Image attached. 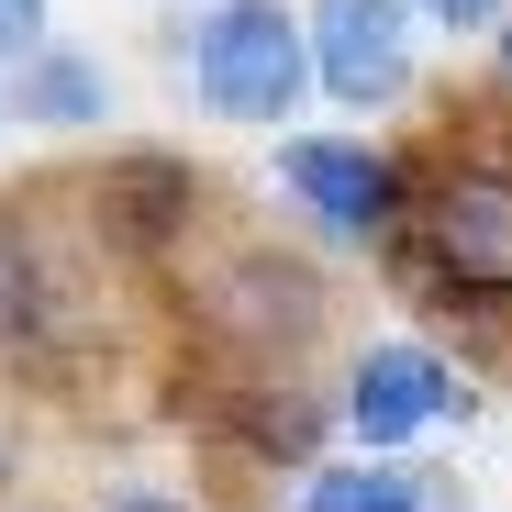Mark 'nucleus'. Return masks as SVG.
Returning a JSON list of instances; mask_svg holds the SVG:
<instances>
[{"instance_id":"nucleus-1","label":"nucleus","mask_w":512,"mask_h":512,"mask_svg":"<svg viewBox=\"0 0 512 512\" xmlns=\"http://www.w3.org/2000/svg\"><path fill=\"white\" fill-rule=\"evenodd\" d=\"M190 67H201V101L223 123H290L301 78H312V23L290 0H223L190 34Z\"/></svg>"},{"instance_id":"nucleus-2","label":"nucleus","mask_w":512,"mask_h":512,"mask_svg":"<svg viewBox=\"0 0 512 512\" xmlns=\"http://www.w3.org/2000/svg\"><path fill=\"white\" fill-rule=\"evenodd\" d=\"M312 78L346 112H379L412 90V12L401 0H312Z\"/></svg>"},{"instance_id":"nucleus-3","label":"nucleus","mask_w":512,"mask_h":512,"mask_svg":"<svg viewBox=\"0 0 512 512\" xmlns=\"http://www.w3.org/2000/svg\"><path fill=\"white\" fill-rule=\"evenodd\" d=\"M423 256L468 301H512V179H446L423 212Z\"/></svg>"},{"instance_id":"nucleus-4","label":"nucleus","mask_w":512,"mask_h":512,"mask_svg":"<svg viewBox=\"0 0 512 512\" xmlns=\"http://www.w3.org/2000/svg\"><path fill=\"white\" fill-rule=\"evenodd\" d=\"M435 412H457V390H446V357H435V346H379V357L357 368V390H346L357 446H401V435H423Z\"/></svg>"},{"instance_id":"nucleus-5","label":"nucleus","mask_w":512,"mask_h":512,"mask_svg":"<svg viewBox=\"0 0 512 512\" xmlns=\"http://www.w3.org/2000/svg\"><path fill=\"white\" fill-rule=\"evenodd\" d=\"M279 179L312 201V223H334V234H379L390 223V167L368 156V145H334V134H301V145H279Z\"/></svg>"},{"instance_id":"nucleus-6","label":"nucleus","mask_w":512,"mask_h":512,"mask_svg":"<svg viewBox=\"0 0 512 512\" xmlns=\"http://www.w3.org/2000/svg\"><path fill=\"white\" fill-rule=\"evenodd\" d=\"M12 112H23V123H101V67L67 56V45L12 56Z\"/></svg>"},{"instance_id":"nucleus-7","label":"nucleus","mask_w":512,"mask_h":512,"mask_svg":"<svg viewBox=\"0 0 512 512\" xmlns=\"http://www.w3.org/2000/svg\"><path fill=\"white\" fill-rule=\"evenodd\" d=\"M301 512H423V479H401V468H334V479H312Z\"/></svg>"},{"instance_id":"nucleus-8","label":"nucleus","mask_w":512,"mask_h":512,"mask_svg":"<svg viewBox=\"0 0 512 512\" xmlns=\"http://www.w3.org/2000/svg\"><path fill=\"white\" fill-rule=\"evenodd\" d=\"M34 323V245H23V223L0 212V334H23Z\"/></svg>"},{"instance_id":"nucleus-9","label":"nucleus","mask_w":512,"mask_h":512,"mask_svg":"<svg viewBox=\"0 0 512 512\" xmlns=\"http://www.w3.org/2000/svg\"><path fill=\"white\" fill-rule=\"evenodd\" d=\"M45 45V0H0V67Z\"/></svg>"},{"instance_id":"nucleus-10","label":"nucleus","mask_w":512,"mask_h":512,"mask_svg":"<svg viewBox=\"0 0 512 512\" xmlns=\"http://www.w3.org/2000/svg\"><path fill=\"white\" fill-rule=\"evenodd\" d=\"M435 23H501V0H423Z\"/></svg>"},{"instance_id":"nucleus-11","label":"nucleus","mask_w":512,"mask_h":512,"mask_svg":"<svg viewBox=\"0 0 512 512\" xmlns=\"http://www.w3.org/2000/svg\"><path fill=\"white\" fill-rule=\"evenodd\" d=\"M112 512H179V501H156V490H123V501H112Z\"/></svg>"},{"instance_id":"nucleus-12","label":"nucleus","mask_w":512,"mask_h":512,"mask_svg":"<svg viewBox=\"0 0 512 512\" xmlns=\"http://www.w3.org/2000/svg\"><path fill=\"white\" fill-rule=\"evenodd\" d=\"M501 67H512V34H501Z\"/></svg>"}]
</instances>
